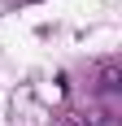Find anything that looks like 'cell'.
I'll use <instances>...</instances> for the list:
<instances>
[{
    "instance_id": "2",
    "label": "cell",
    "mask_w": 122,
    "mask_h": 126,
    "mask_svg": "<svg viewBox=\"0 0 122 126\" xmlns=\"http://www.w3.org/2000/svg\"><path fill=\"white\" fill-rule=\"evenodd\" d=\"M96 91H105V96L122 91V65H118V61H100V70H96Z\"/></svg>"
},
{
    "instance_id": "1",
    "label": "cell",
    "mask_w": 122,
    "mask_h": 126,
    "mask_svg": "<svg viewBox=\"0 0 122 126\" xmlns=\"http://www.w3.org/2000/svg\"><path fill=\"white\" fill-rule=\"evenodd\" d=\"M52 126H113V113H83V109H65L52 117Z\"/></svg>"
},
{
    "instance_id": "3",
    "label": "cell",
    "mask_w": 122,
    "mask_h": 126,
    "mask_svg": "<svg viewBox=\"0 0 122 126\" xmlns=\"http://www.w3.org/2000/svg\"><path fill=\"white\" fill-rule=\"evenodd\" d=\"M13 4H35V0H13Z\"/></svg>"
}]
</instances>
